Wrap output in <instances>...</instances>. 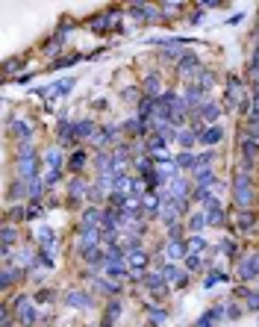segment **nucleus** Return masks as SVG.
Here are the masks:
<instances>
[{
  "instance_id": "nucleus-48",
  "label": "nucleus",
  "mask_w": 259,
  "mask_h": 327,
  "mask_svg": "<svg viewBox=\"0 0 259 327\" xmlns=\"http://www.w3.org/2000/svg\"><path fill=\"white\" fill-rule=\"evenodd\" d=\"M212 322H215V319H212V313H206V316L197 322V327H212Z\"/></svg>"
},
{
  "instance_id": "nucleus-29",
  "label": "nucleus",
  "mask_w": 259,
  "mask_h": 327,
  "mask_svg": "<svg viewBox=\"0 0 259 327\" xmlns=\"http://www.w3.org/2000/svg\"><path fill=\"white\" fill-rule=\"evenodd\" d=\"M177 139H180V145H183V148H192L194 142H197L194 130H180V136H177Z\"/></svg>"
},
{
  "instance_id": "nucleus-1",
  "label": "nucleus",
  "mask_w": 259,
  "mask_h": 327,
  "mask_svg": "<svg viewBox=\"0 0 259 327\" xmlns=\"http://www.w3.org/2000/svg\"><path fill=\"white\" fill-rule=\"evenodd\" d=\"M233 200L239 203V206H251L254 203V180H251V171H236V177H233Z\"/></svg>"
},
{
  "instance_id": "nucleus-46",
  "label": "nucleus",
  "mask_w": 259,
  "mask_h": 327,
  "mask_svg": "<svg viewBox=\"0 0 259 327\" xmlns=\"http://www.w3.org/2000/svg\"><path fill=\"white\" fill-rule=\"evenodd\" d=\"M41 215V203H30V209H27V218H38Z\"/></svg>"
},
{
  "instance_id": "nucleus-30",
  "label": "nucleus",
  "mask_w": 259,
  "mask_h": 327,
  "mask_svg": "<svg viewBox=\"0 0 259 327\" xmlns=\"http://www.w3.org/2000/svg\"><path fill=\"white\" fill-rule=\"evenodd\" d=\"M68 189H71V192H68V195H71V200H80V197L86 195V186H83L80 180H74V183H71Z\"/></svg>"
},
{
  "instance_id": "nucleus-34",
  "label": "nucleus",
  "mask_w": 259,
  "mask_h": 327,
  "mask_svg": "<svg viewBox=\"0 0 259 327\" xmlns=\"http://www.w3.org/2000/svg\"><path fill=\"white\" fill-rule=\"evenodd\" d=\"M35 236H38V242H41V245H47V248H50V245H53V230H38V233H35Z\"/></svg>"
},
{
  "instance_id": "nucleus-21",
  "label": "nucleus",
  "mask_w": 259,
  "mask_h": 327,
  "mask_svg": "<svg viewBox=\"0 0 259 327\" xmlns=\"http://www.w3.org/2000/svg\"><path fill=\"white\" fill-rule=\"evenodd\" d=\"M194 77H197V86H200V89H209V86L215 83V77H212V71H206V68H200V71H197Z\"/></svg>"
},
{
  "instance_id": "nucleus-17",
  "label": "nucleus",
  "mask_w": 259,
  "mask_h": 327,
  "mask_svg": "<svg viewBox=\"0 0 259 327\" xmlns=\"http://www.w3.org/2000/svg\"><path fill=\"white\" fill-rule=\"evenodd\" d=\"M86 160H89V157H86V151H77V154L68 160V168H71L74 174H80V171L86 168Z\"/></svg>"
},
{
  "instance_id": "nucleus-33",
  "label": "nucleus",
  "mask_w": 259,
  "mask_h": 327,
  "mask_svg": "<svg viewBox=\"0 0 259 327\" xmlns=\"http://www.w3.org/2000/svg\"><path fill=\"white\" fill-rule=\"evenodd\" d=\"M86 262H89V265H92V268H100V251H97V248H92V251H86Z\"/></svg>"
},
{
  "instance_id": "nucleus-55",
  "label": "nucleus",
  "mask_w": 259,
  "mask_h": 327,
  "mask_svg": "<svg viewBox=\"0 0 259 327\" xmlns=\"http://www.w3.org/2000/svg\"><path fill=\"white\" fill-rule=\"evenodd\" d=\"M257 38H259V24H257Z\"/></svg>"
},
{
  "instance_id": "nucleus-10",
  "label": "nucleus",
  "mask_w": 259,
  "mask_h": 327,
  "mask_svg": "<svg viewBox=\"0 0 259 327\" xmlns=\"http://www.w3.org/2000/svg\"><path fill=\"white\" fill-rule=\"evenodd\" d=\"M239 100H242V83L230 77V83H227V106H236Z\"/></svg>"
},
{
  "instance_id": "nucleus-43",
  "label": "nucleus",
  "mask_w": 259,
  "mask_h": 327,
  "mask_svg": "<svg viewBox=\"0 0 259 327\" xmlns=\"http://www.w3.org/2000/svg\"><path fill=\"white\" fill-rule=\"evenodd\" d=\"M77 59H80V56H77V53H74V56H62V59H59V62H56V71H59V68H68V65H74V62H77Z\"/></svg>"
},
{
  "instance_id": "nucleus-3",
  "label": "nucleus",
  "mask_w": 259,
  "mask_h": 327,
  "mask_svg": "<svg viewBox=\"0 0 259 327\" xmlns=\"http://www.w3.org/2000/svg\"><path fill=\"white\" fill-rule=\"evenodd\" d=\"M115 27H118V15H112V12L97 15V18H89V30H95V33H109V30H115Z\"/></svg>"
},
{
  "instance_id": "nucleus-31",
  "label": "nucleus",
  "mask_w": 259,
  "mask_h": 327,
  "mask_svg": "<svg viewBox=\"0 0 259 327\" xmlns=\"http://www.w3.org/2000/svg\"><path fill=\"white\" fill-rule=\"evenodd\" d=\"M115 133H118V127H112V124H109V127H103V133H100V136H97V145H109V142H112V136H115Z\"/></svg>"
},
{
  "instance_id": "nucleus-38",
  "label": "nucleus",
  "mask_w": 259,
  "mask_h": 327,
  "mask_svg": "<svg viewBox=\"0 0 259 327\" xmlns=\"http://www.w3.org/2000/svg\"><path fill=\"white\" fill-rule=\"evenodd\" d=\"M41 186H44V180H35V177H32V180H30V195L38 197V195H41ZM44 189H47V186H44Z\"/></svg>"
},
{
  "instance_id": "nucleus-4",
  "label": "nucleus",
  "mask_w": 259,
  "mask_h": 327,
  "mask_svg": "<svg viewBox=\"0 0 259 327\" xmlns=\"http://www.w3.org/2000/svg\"><path fill=\"white\" fill-rule=\"evenodd\" d=\"M259 274V254H251V257H245L242 265H239V277L242 280H254Z\"/></svg>"
},
{
  "instance_id": "nucleus-36",
  "label": "nucleus",
  "mask_w": 259,
  "mask_h": 327,
  "mask_svg": "<svg viewBox=\"0 0 259 327\" xmlns=\"http://www.w3.org/2000/svg\"><path fill=\"white\" fill-rule=\"evenodd\" d=\"M121 316V304L118 301H109V307H106V319H118Z\"/></svg>"
},
{
  "instance_id": "nucleus-52",
  "label": "nucleus",
  "mask_w": 259,
  "mask_h": 327,
  "mask_svg": "<svg viewBox=\"0 0 259 327\" xmlns=\"http://www.w3.org/2000/svg\"><path fill=\"white\" fill-rule=\"evenodd\" d=\"M50 298H53V292H38V301H41V304H44V301H50Z\"/></svg>"
},
{
  "instance_id": "nucleus-42",
  "label": "nucleus",
  "mask_w": 259,
  "mask_h": 327,
  "mask_svg": "<svg viewBox=\"0 0 259 327\" xmlns=\"http://www.w3.org/2000/svg\"><path fill=\"white\" fill-rule=\"evenodd\" d=\"M15 277H21V271H12V268H6L3 271V286H12V280Z\"/></svg>"
},
{
  "instance_id": "nucleus-14",
  "label": "nucleus",
  "mask_w": 259,
  "mask_h": 327,
  "mask_svg": "<svg viewBox=\"0 0 259 327\" xmlns=\"http://www.w3.org/2000/svg\"><path fill=\"white\" fill-rule=\"evenodd\" d=\"M65 301H68L71 307H92V298H89L86 292H68Z\"/></svg>"
},
{
  "instance_id": "nucleus-45",
  "label": "nucleus",
  "mask_w": 259,
  "mask_h": 327,
  "mask_svg": "<svg viewBox=\"0 0 259 327\" xmlns=\"http://www.w3.org/2000/svg\"><path fill=\"white\" fill-rule=\"evenodd\" d=\"M150 322H153V325H162V322H165V310H150Z\"/></svg>"
},
{
  "instance_id": "nucleus-16",
  "label": "nucleus",
  "mask_w": 259,
  "mask_h": 327,
  "mask_svg": "<svg viewBox=\"0 0 259 327\" xmlns=\"http://www.w3.org/2000/svg\"><path fill=\"white\" fill-rule=\"evenodd\" d=\"M183 251H186V245H183L180 239H171V242H168V248H165L168 260H180V257H183Z\"/></svg>"
},
{
  "instance_id": "nucleus-20",
  "label": "nucleus",
  "mask_w": 259,
  "mask_h": 327,
  "mask_svg": "<svg viewBox=\"0 0 259 327\" xmlns=\"http://www.w3.org/2000/svg\"><path fill=\"white\" fill-rule=\"evenodd\" d=\"M44 163L50 165V168H62V154H59V148H50V151L44 154Z\"/></svg>"
},
{
  "instance_id": "nucleus-54",
  "label": "nucleus",
  "mask_w": 259,
  "mask_h": 327,
  "mask_svg": "<svg viewBox=\"0 0 259 327\" xmlns=\"http://www.w3.org/2000/svg\"><path fill=\"white\" fill-rule=\"evenodd\" d=\"M168 3H171V6H177V3H183V0H168Z\"/></svg>"
},
{
  "instance_id": "nucleus-41",
  "label": "nucleus",
  "mask_w": 259,
  "mask_h": 327,
  "mask_svg": "<svg viewBox=\"0 0 259 327\" xmlns=\"http://www.w3.org/2000/svg\"><path fill=\"white\" fill-rule=\"evenodd\" d=\"M9 195H12V197H27V186H24V180H21V183H15Z\"/></svg>"
},
{
  "instance_id": "nucleus-18",
  "label": "nucleus",
  "mask_w": 259,
  "mask_h": 327,
  "mask_svg": "<svg viewBox=\"0 0 259 327\" xmlns=\"http://www.w3.org/2000/svg\"><path fill=\"white\" fill-rule=\"evenodd\" d=\"M83 224H86V227H89V224H92V227L103 224V215H100V209H95V206H92V209H86V215H83Z\"/></svg>"
},
{
  "instance_id": "nucleus-44",
  "label": "nucleus",
  "mask_w": 259,
  "mask_h": 327,
  "mask_svg": "<svg viewBox=\"0 0 259 327\" xmlns=\"http://www.w3.org/2000/svg\"><path fill=\"white\" fill-rule=\"evenodd\" d=\"M245 301H248V310H259V295L257 292H248Z\"/></svg>"
},
{
  "instance_id": "nucleus-8",
  "label": "nucleus",
  "mask_w": 259,
  "mask_h": 327,
  "mask_svg": "<svg viewBox=\"0 0 259 327\" xmlns=\"http://www.w3.org/2000/svg\"><path fill=\"white\" fill-rule=\"evenodd\" d=\"M221 136H224V130L212 124V127H206V130L197 136V142H200V145H218V142H221Z\"/></svg>"
},
{
  "instance_id": "nucleus-15",
  "label": "nucleus",
  "mask_w": 259,
  "mask_h": 327,
  "mask_svg": "<svg viewBox=\"0 0 259 327\" xmlns=\"http://www.w3.org/2000/svg\"><path fill=\"white\" fill-rule=\"evenodd\" d=\"M194 180H197L200 186H209V183L215 180V174H212V168H206V165H200V168H194Z\"/></svg>"
},
{
  "instance_id": "nucleus-53",
  "label": "nucleus",
  "mask_w": 259,
  "mask_h": 327,
  "mask_svg": "<svg viewBox=\"0 0 259 327\" xmlns=\"http://www.w3.org/2000/svg\"><path fill=\"white\" fill-rule=\"evenodd\" d=\"M100 327H112V319H103V325Z\"/></svg>"
},
{
  "instance_id": "nucleus-40",
  "label": "nucleus",
  "mask_w": 259,
  "mask_h": 327,
  "mask_svg": "<svg viewBox=\"0 0 259 327\" xmlns=\"http://www.w3.org/2000/svg\"><path fill=\"white\" fill-rule=\"evenodd\" d=\"M156 206H159V197H156V195L144 197V209H147V212H156Z\"/></svg>"
},
{
  "instance_id": "nucleus-39",
  "label": "nucleus",
  "mask_w": 259,
  "mask_h": 327,
  "mask_svg": "<svg viewBox=\"0 0 259 327\" xmlns=\"http://www.w3.org/2000/svg\"><path fill=\"white\" fill-rule=\"evenodd\" d=\"M203 224H206V215H200V212H197V215H192V218H189V227H192V230H200V227H203Z\"/></svg>"
},
{
  "instance_id": "nucleus-7",
  "label": "nucleus",
  "mask_w": 259,
  "mask_h": 327,
  "mask_svg": "<svg viewBox=\"0 0 259 327\" xmlns=\"http://www.w3.org/2000/svg\"><path fill=\"white\" fill-rule=\"evenodd\" d=\"M183 103H186V109H189V106H203V103H206V100H203V89H200V86H189L186 95H183Z\"/></svg>"
},
{
  "instance_id": "nucleus-5",
  "label": "nucleus",
  "mask_w": 259,
  "mask_h": 327,
  "mask_svg": "<svg viewBox=\"0 0 259 327\" xmlns=\"http://www.w3.org/2000/svg\"><path fill=\"white\" fill-rule=\"evenodd\" d=\"M242 157H245V163H257L259 160V142L254 136H242Z\"/></svg>"
},
{
  "instance_id": "nucleus-12",
  "label": "nucleus",
  "mask_w": 259,
  "mask_h": 327,
  "mask_svg": "<svg viewBox=\"0 0 259 327\" xmlns=\"http://www.w3.org/2000/svg\"><path fill=\"white\" fill-rule=\"evenodd\" d=\"M206 224H212V227H218V224H224V212H221V206H218V203H212V206H206Z\"/></svg>"
},
{
  "instance_id": "nucleus-22",
  "label": "nucleus",
  "mask_w": 259,
  "mask_h": 327,
  "mask_svg": "<svg viewBox=\"0 0 259 327\" xmlns=\"http://www.w3.org/2000/svg\"><path fill=\"white\" fill-rule=\"evenodd\" d=\"M144 92L153 95V98H159V77H156V74H147V80H144Z\"/></svg>"
},
{
  "instance_id": "nucleus-19",
  "label": "nucleus",
  "mask_w": 259,
  "mask_h": 327,
  "mask_svg": "<svg viewBox=\"0 0 259 327\" xmlns=\"http://www.w3.org/2000/svg\"><path fill=\"white\" fill-rule=\"evenodd\" d=\"M15 236H18V230L12 227V224H6V227H3V254H9V248H12Z\"/></svg>"
},
{
  "instance_id": "nucleus-47",
  "label": "nucleus",
  "mask_w": 259,
  "mask_h": 327,
  "mask_svg": "<svg viewBox=\"0 0 259 327\" xmlns=\"http://www.w3.org/2000/svg\"><path fill=\"white\" fill-rule=\"evenodd\" d=\"M224 251L230 257H236V254H239V245H236V242H224Z\"/></svg>"
},
{
  "instance_id": "nucleus-6",
  "label": "nucleus",
  "mask_w": 259,
  "mask_h": 327,
  "mask_svg": "<svg viewBox=\"0 0 259 327\" xmlns=\"http://www.w3.org/2000/svg\"><path fill=\"white\" fill-rule=\"evenodd\" d=\"M15 310H18V319H21L24 325H35L38 316H35V310H32V304L27 298H18V301H15Z\"/></svg>"
},
{
  "instance_id": "nucleus-13",
  "label": "nucleus",
  "mask_w": 259,
  "mask_h": 327,
  "mask_svg": "<svg viewBox=\"0 0 259 327\" xmlns=\"http://www.w3.org/2000/svg\"><path fill=\"white\" fill-rule=\"evenodd\" d=\"M95 245H97V230L95 227H92V230L86 227V230H83V236H80V251L86 254V251H89V248H95Z\"/></svg>"
},
{
  "instance_id": "nucleus-37",
  "label": "nucleus",
  "mask_w": 259,
  "mask_h": 327,
  "mask_svg": "<svg viewBox=\"0 0 259 327\" xmlns=\"http://www.w3.org/2000/svg\"><path fill=\"white\" fill-rule=\"evenodd\" d=\"M221 280H227V277L221 274V271H215V274H209V277H206V283H203V286H206V289H212V286H218Z\"/></svg>"
},
{
  "instance_id": "nucleus-28",
  "label": "nucleus",
  "mask_w": 259,
  "mask_h": 327,
  "mask_svg": "<svg viewBox=\"0 0 259 327\" xmlns=\"http://www.w3.org/2000/svg\"><path fill=\"white\" fill-rule=\"evenodd\" d=\"M254 224H257V215L254 212H242L239 215V230H251Z\"/></svg>"
},
{
  "instance_id": "nucleus-26",
  "label": "nucleus",
  "mask_w": 259,
  "mask_h": 327,
  "mask_svg": "<svg viewBox=\"0 0 259 327\" xmlns=\"http://www.w3.org/2000/svg\"><path fill=\"white\" fill-rule=\"evenodd\" d=\"M177 168H197V157H192V154H180L177 157Z\"/></svg>"
},
{
  "instance_id": "nucleus-11",
  "label": "nucleus",
  "mask_w": 259,
  "mask_h": 327,
  "mask_svg": "<svg viewBox=\"0 0 259 327\" xmlns=\"http://www.w3.org/2000/svg\"><path fill=\"white\" fill-rule=\"evenodd\" d=\"M218 112H221L218 103H203V106H200V118H203L206 124H215V121H218Z\"/></svg>"
},
{
  "instance_id": "nucleus-2",
  "label": "nucleus",
  "mask_w": 259,
  "mask_h": 327,
  "mask_svg": "<svg viewBox=\"0 0 259 327\" xmlns=\"http://www.w3.org/2000/svg\"><path fill=\"white\" fill-rule=\"evenodd\" d=\"M197 71H200V59H197V53H192V50L183 53L180 62H177V74H180V77H194Z\"/></svg>"
},
{
  "instance_id": "nucleus-23",
  "label": "nucleus",
  "mask_w": 259,
  "mask_h": 327,
  "mask_svg": "<svg viewBox=\"0 0 259 327\" xmlns=\"http://www.w3.org/2000/svg\"><path fill=\"white\" fill-rule=\"evenodd\" d=\"M95 133V121H77V139H86V136H92Z\"/></svg>"
},
{
  "instance_id": "nucleus-51",
  "label": "nucleus",
  "mask_w": 259,
  "mask_h": 327,
  "mask_svg": "<svg viewBox=\"0 0 259 327\" xmlns=\"http://www.w3.org/2000/svg\"><path fill=\"white\" fill-rule=\"evenodd\" d=\"M239 313H242L239 307H230V310H227V316H230V319H239Z\"/></svg>"
},
{
  "instance_id": "nucleus-25",
  "label": "nucleus",
  "mask_w": 259,
  "mask_h": 327,
  "mask_svg": "<svg viewBox=\"0 0 259 327\" xmlns=\"http://www.w3.org/2000/svg\"><path fill=\"white\" fill-rule=\"evenodd\" d=\"M12 133H18V136H24V139H30L32 127L24 121V118H18V121H12Z\"/></svg>"
},
{
  "instance_id": "nucleus-32",
  "label": "nucleus",
  "mask_w": 259,
  "mask_h": 327,
  "mask_svg": "<svg viewBox=\"0 0 259 327\" xmlns=\"http://www.w3.org/2000/svg\"><path fill=\"white\" fill-rule=\"evenodd\" d=\"M203 245H206V242H203L200 236H192V239L186 242V251H192V254H197V251H203Z\"/></svg>"
},
{
  "instance_id": "nucleus-49",
  "label": "nucleus",
  "mask_w": 259,
  "mask_h": 327,
  "mask_svg": "<svg viewBox=\"0 0 259 327\" xmlns=\"http://www.w3.org/2000/svg\"><path fill=\"white\" fill-rule=\"evenodd\" d=\"M218 3H221V0H200V6H203V9H215Z\"/></svg>"
},
{
  "instance_id": "nucleus-50",
  "label": "nucleus",
  "mask_w": 259,
  "mask_h": 327,
  "mask_svg": "<svg viewBox=\"0 0 259 327\" xmlns=\"http://www.w3.org/2000/svg\"><path fill=\"white\" fill-rule=\"evenodd\" d=\"M124 98H127V100H135V98H141V92H135V89H127V92H124Z\"/></svg>"
},
{
  "instance_id": "nucleus-9",
  "label": "nucleus",
  "mask_w": 259,
  "mask_h": 327,
  "mask_svg": "<svg viewBox=\"0 0 259 327\" xmlns=\"http://www.w3.org/2000/svg\"><path fill=\"white\" fill-rule=\"evenodd\" d=\"M132 18L135 21H156L159 9H153V6H132Z\"/></svg>"
},
{
  "instance_id": "nucleus-24",
  "label": "nucleus",
  "mask_w": 259,
  "mask_h": 327,
  "mask_svg": "<svg viewBox=\"0 0 259 327\" xmlns=\"http://www.w3.org/2000/svg\"><path fill=\"white\" fill-rule=\"evenodd\" d=\"M130 265H132V271H141V268L147 265V257H144L141 251H132V254H130Z\"/></svg>"
},
{
  "instance_id": "nucleus-27",
  "label": "nucleus",
  "mask_w": 259,
  "mask_h": 327,
  "mask_svg": "<svg viewBox=\"0 0 259 327\" xmlns=\"http://www.w3.org/2000/svg\"><path fill=\"white\" fill-rule=\"evenodd\" d=\"M162 283H165L162 271H159V274H147V277H144V286H147V289H153V292H156V289H162Z\"/></svg>"
},
{
  "instance_id": "nucleus-35",
  "label": "nucleus",
  "mask_w": 259,
  "mask_h": 327,
  "mask_svg": "<svg viewBox=\"0 0 259 327\" xmlns=\"http://www.w3.org/2000/svg\"><path fill=\"white\" fill-rule=\"evenodd\" d=\"M200 265H203V260H200L197 254H189V257H186V268H189V271H197Z\"/></svg>"
}]
</instances>
